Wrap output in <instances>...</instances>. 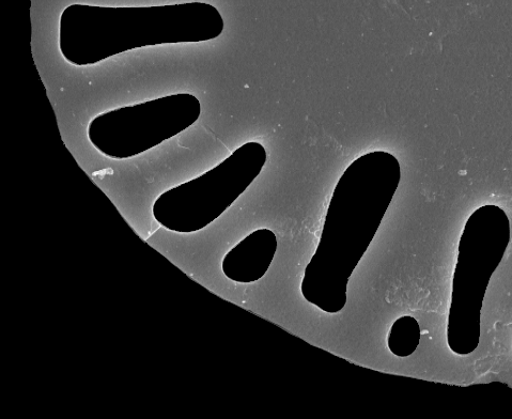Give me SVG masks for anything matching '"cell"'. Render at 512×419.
<instances>
[{"label":"cell","instance_id":"cell-1","mask_svg":"<svg viewBox=\"0 0 512 419\" xmlns=\"http://www.w3.org/2000/svg\"><path fill=\"white\" fill-rule=\"evenodd\" d=\"M400 178L397 158L375 151L355 160L338 181L301 286L305 300L322 312L345 308L349 279L374 240Z\"/></svg>","mask_w":512,"mask_h":419},{"label":"cell","instance_id":"cell-2","mask_svg":"<svg viewBox=\"0 0 512 419\" xmlns=\"http://www.w3.org/2000/svg\"><path fill=\"white\" fill-rule=\"evenodd\" d=\"M266 162L265 147L259 143L245 144L211 172L161 196L160 200L180 204L155 203V219L177 232L205 228L235 203Z\"/></svg>","mask_w":512,"mask_h":419},{"label":"cell","instance_id":"cell-3","mask_svg":"<svg viewBox=\"0 0 512 419\" xmlns=\"http://www.w3.org/2000/svg\"><path fill=\"white\" fill-rule=\"evenodd\" d=\"M276 251L274 232L269 229L256 230L225 256L223 272L232 282L255 283L268 272Z\"/></svg>","mask_w":512,"mask_h":419},{"label":"cell","instance_id":"cell-4","mask_svg":"<svg viewBox=\"0 0 512 419\" xmlns=\"http://www.w3.org/2000/svg\"><path fill=\"white\" fill-rule=\"evenodd\" d=\"M421 340L420 324L415 318L405 316L393 324L389 336V348L399 358H407L414 353Z\"/></svg>","mask_w":512,"mask_h":419}]
</instances>
